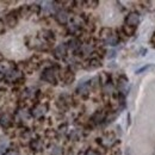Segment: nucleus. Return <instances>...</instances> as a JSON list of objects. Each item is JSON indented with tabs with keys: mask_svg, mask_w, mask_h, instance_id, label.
<instances>
[{
	"mask_svg": "<svg viewBox=\"0 0 155 155\" xmlns=\"http://www.w3.org/2000/svg\"><path fill=\"white\" fill-rule=\"evenodd\" d=\"M60 71L61 69L58 64H51L50 67H45L41 74V79L49 84L56 85L58 84V72L60 73Z\"/></svg>",
	"mask_w": 155,
	"mask_h": 155,
	"instance_id": "obj_1",
	"label": "nucleus"
},
{
	"mask_svg": "<svg viewBox=\"0 0 155 155\" xmlns=\"http://www.w3.org/2000/svg\"><path fill=\"white\" fill-rule=\"evenodd\" d=\"M107 118V112L105 110H97L92 117L90 119V124L92 127H96V125H100L101 123H104V120H106Z\"/></svg>",
	"mask_w": 155,
	"mask_h": 155,
	"instance_id": "obj_2",
	"label": "nucleus"
},
{
	"mask_svg": "<svg viewBox=\"0 0 155 155\" xmlns=\"http://www.w3.org/2000/svg\"><path fill=\"white\" fill-rule=\"evenodd\" d=\"M60 79H61L64 84L69 85V84H72V82L74 81V79H75V74H74V72L72 71V68H71V67H67V68H64V69H61V71H60Z\"/></svg>",
	"mask_w": 155,
	"mask_h": 155,
	"instance_id": "obj_3",
	"label": "nucleus"
},
{
	"mask_svg": "<svg viewBox=\"0 0 155 155\" xmlns=\"http://www.w3.org/2000/svg\"><path fill=\"white\" fill-rule=\"evenodd\" d=\"M91 81H86V82H80L79 86L77 87V94L81 96V97L86 98L90 92H91Z\"/></svg>",
	"mask_w": 155,
	"mask_h": 155,
	"instance_id": "obj_4",
	"label": "nucleus"
},
{
	"mask_svg": "<svg viewBox=\"0 0 155 155\" xmlns=\"http://www.w3.org/2000/svg\"><path fill=\"white\" fill-rule=\"evenodd\" d=\"M18 12H17V10L16 11H12V12H10V13H7L6 15V17H5V24L8 26V28H15L16 25H17V23H18Z\"/></svg>",
	"mask_w": 155,
	"mask_h": 155,
	"instance_id": "obj_5",
	"label": "nucleus"
},
{
	"mask_svg": "<svg viewBox=\"0 0 155 155\" xmlns=\"http://www.w3.org/2000/svg\"><path fill=\"white\" fill-rule=\"evenodd\" d=\"M55 19H56V21H58V24L64 25V24H67V23H68V19H69V13H68L66 10L60 8V10H58V11L55 12Z\"/></svg>",
	"mask_w": 155,
	"mask_h": 155,
	"instance_id": "obj_6",
	"label": "nucleus"
},
{
	"mask_svg": "<svg viewBox=\"0 0 155 155\" xmlns=\"http://www.w3.org/2000/svg\"><path fill=\"white\" fill-rule=\"evenodd\" d=\"M138 24H140V15L137 12H130L125 17V25L136 28Z\"/></svg>",
	"mask_w": 155,
	"mask_h": 155,
	"instance_id": "obj_7",
	"label": "nucleus"
},
{
	"mask_svg": "<svg viewBox=\"0 0 155 155\" xmlns=\"http://www.w3.org/2000/svg\"><path fill=\"white\" fill-rule=\"evenodd\" d=\"M67 50H68V47H67V44H64V43H61V44H58V47L54 49V56L58 60H61V58H64L67 56Z\"/></svg>",
	"mask_w": 155,
	"mask_h": 155,
	"instance_id": "obj_8",
	"label": "nucleus"
},
{
	"mask_svg": "<svg viewBox=\"0 0 155 155\" xmlns=\"http://www.w3.org/2000/svg\"><path fill=\"white\" fill-rule=\"evenodd\" d=\"M84 67L86 69H97L99 67H101V61L98 58H91L86 61V63H84Z\"/></svg>",
	"mask_w": 155,
	"mask_h": 155,
	"instance_id": "obj_9",
	"label": "nucleus"
},
{
	"mask_svg": "<svg viewBox=\"0 0 155 155\" xmlns=\"http://www.w3.org/2000/svg\"><path fill=\"white\" fill-rule=\"evenodd\" d=\"M67 47H68L72 51L78 53V51H80V50H81V48H82V43H81V41H80L79 38H72V39H69V41H68Z\"/></svg>",
	"mask_w": 155,
	"mask_h": 155,
	"instance_id": "obj_10",
	"label": "nucleus"
},
{
	"mask_svg": "<svg viewBox=\"0 0 155 155\" xmlns=\"http://www.w3.org/2000/svg\"><path fill=\"white\" fill-rule=\"evenodd\" d=\"M45 111H47V105L44 106V105H42V104H37V105H35V106L32 107V110H31V116L36 117V118H41V117L45 114Z\"/></svg>",
	"mask_w": 155,
	"mask_h": 155,
	"instance_id": "obj_11",
	"label": "nucleus"
},
{
	"mask_svg": "<svg viewBox=\"0 0 155 155\" xmlns=\"http://www.w3.org/2000/svg\"><path fill=\"white\" fill-rule=\"evenodd\" d=\"M42 38L44 42H47V43H49V44H53L54 42H55V39H56V36H55V34H54V31L53 30H43L42 31Z\"/></svg>",
	"mask_w": 155,
	"mask_h": 155,
	"instance_id": "obj_12",
	"label": "nucleus"
},
{
	"mask_svg": "<svg viewBox=\"0 0 155 155\" xmlns=\"http://www.w3.org/2000/svg\"><path fill=\"white\" fill-rule=\"evenodd\" d=\"M29 147H30L31 152L36 153V152H39V150H41L42 143H41V141H39L38 138H32V140L30 141V143H29Z\"/></svg>",
	"mask_w": 155,
	"mask_h": 155,
	"instance_id": "obj_13",
	"label": "nucleus"
},
{
	"mask_svg": "<svg viewBox=\"0 0 155 155\" xmlns=\"http://www.w3.org/2000/svg\"><path fill=\"white\" fill-rule=\"evenodd\" d=\"M11 124H12V118L8 116V115L4 114L2 116L0 117V125H2L4 128L8 129L11 127Z\"/></svg>",
	"mask_w": 155,
	"mask_h": 155,
	"instance_id": "obj_14",
	"label": "nucleus"
},
{
	"mask_svg": "<svg viewBox=\"0 0 155 155\" xmlns=\"http://www.w3.org/2000/svg\"><path fill=\"white\" fill-rule=\"evenodd\" d=\"M17 12H18V16H19V17H24V18L31 15L30 6H29V5H23V6H20L19 8L17 10Z\"/></svg>",
	"mask_w": 155,
	"mask_h": 155,
	"instance_id": "obj_15",
	"label": "nucleus"
},
{
	"mask_svg": "<svg viewBox=\"0 0 155 155\" xmlns=\"http://www.w3.org/2000/svg\"><path fill=\"white\" fill-rule=\"evenodd\" d=\"M104 43L106 44V45H111V47H116L117 44L119 43V38H118V36L117 35H111L109 38H106L104 41Z\"/></svg>",
	"mask_w": 155,
	"mask_h": 155,
	"instance_id": "obj_16",
	"label": "nucleus"
},
{
	"mask_svg": "<svg viewBox=\"0 0 155 155\" xmlns=\"http://www.w3.org/2000/svg\"><path fill=\"white\" fill-rule=\"evenodd\" d=\"M122 31L124 32V35H125L127 37H131V36L135 35L136 28L129 26V25H123V26H122Z\"/></svg>",
	"mask_w": 155,
	"mask_h": 155,
	"instance_id": "obj_17",
	"label": "nucleus"
},
{
	"mask_svg": "<svg viewBox=\"0 0 155 155\" xmlns=\"http://www.w3.org/2000/svg\"><path fill=\"white\" fill-rule=\"evenodd\" d=\"M103 92H104L105 96H111V94H114V92H115L114 85H112L111 82L104 84V86H103Z\"/></svg>",
	"mask_w": 155,
	"mask_h": 155,
	"instance_id": "obj_18",
	"label": "nucleus"
},
{
	"mask_svg": "<svg viewBox=\"0 0 155 155\" xmlns=\"http://www.w3.org/2000/svg\"><path fill=\"white\" fill-rule=\"evenodd\" d=\"M111 35H114V32H112V29H110V28H103L100 30V37L104 41L106 38H109Z\"/></svg>",
	"mask_w": 155,
	"mask_h": 155,
	"instance_id": "obj_19",
	"label": "nucleus"
},
{
	"mask_svg": "<svg viewBox=\"0 0 155 155\" xmlns=\"http://www.w3.org/2000/svg\"><path fill=\"white\" fill-rule=\"evenodd\" d=\"M7 147H8V142H7V140H5V138L1 137V138H0V153H1L2 155L5 154Z\"/></svg>",
	"mask_w": 155,
	"mask_h": 155,
	"instance_id": "obj_20",
	"label": "nucleus"
},
{
	"mask_svg": "<svg viewBox=\"0 0 155 155\" xmlns=\"http://www.w3.org/2000/svg\"><path fill=\"white\" fill-rule=\"evenodd\" d=\"M80 136H81V133H80L78 129L72 130L71 134H69V140H72V141H78V140L80 138Z\"/></svg>",
	"mask_w": 155,
	"mask_h": 155,
	"instance_id": "obj_21",
	"label": "nucleus"
},
{
	"mask_svg": "<svg viewBox=\"0 0 155 155\" xmlns=\"http://www.w3.org/2000/svg\"><path fill=\"white\" fill-rule=\"evenodd\" d=\"M30 11H31V15H39L42 11V7L38 6L37 4H34L30 6Z\"/></svg>",
	"mask_w": 155,
	"mask_h": 155,
	"instance_id": "obj_22",
	"label": "nucleus"
},
{
	"mask_svg": "<svg viewBox=\"0 0 155 155\" xmlns=\"http://www.w3.org/2000/svg\"><path fill=\"white\" fill-rule=\"evenodd\" d=\"M62 153H63V150H62L61 147H58V146H54V147H53L51 155H61Z\"/></svg>",
	"mask_w": 155,
	"mask_h": 155,
	"instance_id": "obj_23",
	"label": "nucleus"
},
{
	"mask_svg": "<svg viewBox=\"0 0 155 155\" xmlns=\"http://www.w3.org/2000/svg\"><path fill=\"white\" fill-rule=\"evenodd\" d=\"M106 54H107L106 56H107L109 58H116V55H117V51L112 49V50H109V51H107Z\"/></svg>",
	"mask_w": 155,
	"mask_h": 155,
	"instance_id": "obj_24",
	"label": "nucleus"
},
{
	"mask_svg": "<svg viewBox=\"0 0 155 155\" xmlns=\"http://www.w3.org/2000/svg\"><path fill=\"white\" fill-rule=\"evenodd\" d=\"M148 68H154V66H149V64H147L146 67H143V68H141V69H138V71H136V73H137V74H140V73H142L143 71H147Z\"/></svg>",
	"mask_w": 155,
	"mask_h": 155,
	"instance_id": "obj_25",
	"label": "nucleus"
},
{
	"mask_svg": "<svg viewBox=\"0 0 155 155\" xmlns=\"http://www.w3.org/2000/svg\"><path fill=\"white\" fill-rule=\"evenodd\" d=\"M5 25H6V24H5L2 20L0 19V35L5 32Z\"/></svg>",
	"mask_w": 155,
	"mask_h": 155,
	"instance_id": "obj_26",
	"label": "nucleus"
},
{
	"mask_svg": "<svg viewBox=\"0 0 155 155\" xmlns=\"http://www.w3.org/2000/svg\"><path fill=\"white\" fill-rule=\"evenodd\" d=\"M4 155H20L16 149H12V150H8V152H6Z\"/></svg>",
	"mask_w": 155,
	"mask_h": 155,
	"instance_id": "obj_27",
	"label": "nucleus"
},
{
	"mask_svg": "<svg viewBox=\"0 0 155 155\" xmlns=\"http://www.w3.org/2000/svg\"><path fill=\"white\" fill-rule=\"evenodd\" d=\"M66 130H67V124H63V125H61V127L58 128V133H61V134H62V133L64 134Z\"/></svg>",
	"mask_w": 155,
	"mask_h": 155,
	"instance_id": "obj_28",
	"label": "nucleus"
},
{
	"mask_svg": "<svg viewBox=\"0 0 155 155\" xmlns=\"http://www.w3.org/2000/svg\"><path fill=\"white\" fill-rule=\"evenodd\" d=\"M85 155H99V154H98L96 150H93V149H88V150L85 153Z\"/></svg>",
	"mask_w": 155,
	"mask_h": 155,
	"instance_id": "obj_29",
	"label": "nucleus"
},
{
	"mask_svg": "<svg viewBox=\"0 0 155 155\" xmlns=\"http://www.w3.org/2000/svg\"><path fill=\"white\" fill-rule=\"evenodd\" d=\"M5 78H6V77H5V74H4L2 72H0V82H1V81H2Z\"/></svg>",
	"mask_w": 155,
	"mask_h": 155,
	"instance_id": "obj_30",
	"label": "nucleus"
}]
</instances>
